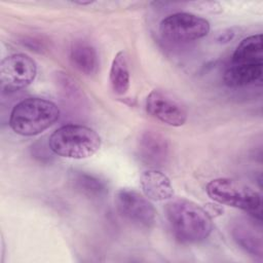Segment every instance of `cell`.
<instances>
[{
    "mask_svg": "<svg viewBox=\"0 0 263 263\" xmlns=\"http://www.w3.org/2000/svg\"><path fill=\"white\" fill-rule=\"evenodd\" d=\"M109 82L112 91L115 95H125L130 84V74L128 59L125 51H118L111 64L109 73Z\"/></svg>",
    "mask_w": 263,
    "mask_h": 263,
    "instance_id": "4fadbf2b",
    "label": "cell"
},
{
    "mask_svg": "<svg viewBox=\"0 0 263 263\" xmlns=\"http://www.w3.org/2000/svg\"><path fill=\"white\" fill-rule=\"evenodd\" d=\"M138 152L141 160L150 168L161 167L170 157L168 140L158 130L146 129L139 137Z\"/></svg>",
    "mask_w": 263,
    "mask_h": 263,
    "instance_id": "9c48e42d",
    "label": "cell"
},
{
    "mask_svg": "<svg viewBox=\"0 0 263 263\" xmlns=\"http://www.w3.org/2000/svg\"><path fill=\"white\" fill-rule=\"evenodd\" d=\"M165 216L173 235L181 243H199L212 233L211 216L192 200L171 198L165 204Z\"/></svg>",
    "mask_w": 263,
    "mask_h": 263,
    "instance_id": "6da1fadb",
    "label": "cell"
},
{
    "mask_svg": "<svg viewBox=\"0 0 263 263\" xmlns=\"http://www.w3.org/2000/svg\"><path fill=\"white\" fill-rule=\"evenodd\" d=\"M205 191L214 201L249 214L255 215L261 209V195L252 187L232 179H214L206 184Z\"/></svg>",
    "mask_w": 263,
    "mask_h": 263,
    "instance_id": "277c9868",
    "label": "cell"
},
{
    "mask_svg": "<svg viewBox=\"0 0 263 263\" xmlns=\"http://www.w3.org/2000/svg\"><path fill=\"white\" fill-rule=\"evenodd\" d=\"M37 65L26 53H13L1 61L0 80L3 87L18 90L30 85L36 78Z\"/></svg>",
    "mask_w": 263,
    "mask_h": 263,
    "instance_id": "52a82bcc",
    "label": "cell"
},
{
    "mask_svg": "<svg viewBox=\"0 0 263 263\" xmlns=\"http://www.w3.org/2000/svg\"><path fill=\"white\" fill-rule=\"evenodd\" d=\"M59 117L60 109L53 102L42 98H27L12 108L8 123L16 135L32 137L50 127Z\"/></svg>",
    "mask_w": 263,
    "mask_h": 263,
    "instance_id": "7a4b0ae2",
    "label": "cell"
},
{
    "mask_svg": "<svg viewBox=\"0 0 263 263\" xmlns=\"http://www.w3.org/2000/svg\"><path fill=\"white\" fill-rule=\"evenodd\" d=\"M232 235L237 245L252 254H261V240L256 236L254 229L249 226L238 224L232 230Z\"/></svg>",
    "mask_w": 263,
    "mask_h": 263,
    "instance_id": "2e32d148",
    "label": "cell"
},
{
    "mask_svg": "<svg viewBox=\"0 0 263 263\" xmlns=\"http://www.w3.org/2000/svg\"><path fill=\"white\" fill-rule=\"evenodd\" d=\"M74 186L78 191L88 197H100L107 191L104 181L91 174L80 172L73 179Z\"/></svg>",
    "mask_w": 263,
    "mask_h": 263,
    "instance_id": "9a60e30c",
    "label": "cell"
},
{
    "mask_svg": "<svg viewBox=\"0 0 263 263\" xmlns=\"http://www.w3.org/2000/svg\"><path fill=\"white\" fill-rule=\"evenodd\" d=\"M210 30V23L205 18L189 12L170 14L159 24L160 35L172 42L195 41L205 37Z\"/></svg>",
    "mask_w": 263,
    "mask_h": 263,
    "instance_id": "5b68a950",
    "label": "cell"
},
{
    "mask_svg": "<svg viewBox=\"0 0 263 263\" xmlns=\"http://www.w3.org/2000/svg\"><path fill=\"white\" fill-rule=\"evenodd\" d=\"M140 186L143 194L154 201L173 198L175 192L170 178L157 168H148L141 174Z\"/></svg>",
    "mask_w": 263,
    "mask_h": 263,
    "instance_id": "30bf717a",
    "label": "cell"
},
{
    "mask_svg": "<svg viewBox=\"0 0 263 263\" xmlns=\"http://www.w3.org/2000/svg\"><path fill=\"white\" fill-rule=\"evenodd\" d=\"M69 59L73 67L86 76H92L99 70L98 52L86 41L79 40L73 42L70 48Z\"/></svg>",
    "mask_w": 263,
    "mask_h": 263,
    "instance_id": "7c38bea8",
    "label": "cell"
},
{
    "mask_svg": "<svg viewBox=\"0 0 263 263\" xmlns=\"http://www.w3.org/2000/svg\"><path fill=\"white\" fill-rule=\"evenodd\" d=\"M146 110L155 119L171 125L182 126L188 118L185 106L167 91L153 89L146 98Z\"/></svg>",
    "mask_w": 263,
    "mask_h": 263,
    "instance_id": "ba28073f",
    "label": "cell"
},
{
    "mask_svg": "<svg viewBox=\"0 0 263 263\" xmlns=\"http://www.w3.org/2000/svg\"><path fill=\"white\" fill-rule=\"evenodd\" d=\"M114 204L121 217L138 227L150 228L155 223L156 211L150 199L135 189H118Z\"/></svg>",
    "mask_w": 263,
    "mask_h": 263,
    "instance_id": "8992f818",
    "label": "cell"
},
{
    "mask_svg": "<svg viewBox=\"0 0 263 263\" xmlns=\"http://www.w3.org/2000/svg\"><path fill=\"white\" fill-rule=\"evenodd\" d=\"M263 63H230L223 74V81L229 87H242L262 78Z\"/></svg>",
    "mask_w": 263,
    "mask_h": 263,
    "instance_id": "8fae6325",
    "label": "cell"
},
{
    "mask_svg": "<svg viewBox=\"0 0 263 263\" xmlns=\"http://www.w3.org/2000/svg\"><path fill=\"white\" fill-rule=\"evenodd\" d=\"M74 3H76V4H79V5H86V4H91L92 3V1H87V2H83V1H76V2H74Z\"/></svg>",
    "mask_w": 263,
    "mask_h": 263,
    "instance_id": "e0dca14e",
    "label": "cell"
},
{
    "mask_svg": "<svg viewBox=\"0 0 263 263\" xmlns=\"http://www.w3.org/2000/svg\"><path fill=\"white\" fill-rule=\"evenodd\" d=\"M230 63H263L262 35H252L242 39L236 46Z\"/></svg>",
    "mask_w": 263,
    "mask_h": 263,
    "instance_id": "5bb4252c",
    "label": "cell"
},
{
    "mask_svg": "<svg viewBox=\"0 0 263 263\" xmlns=\"http://www.w3.org/2000/svg\"><path fill=\"white\" fill-rule=\"evenodd\" d=\"M101 146V136L95 129L80 124L63 125L54 130L48 140V147L54 154L72 159L88 158L95 155Z\"/></svg>",
    "mask_w": 263,
    "mask_h": 263,
    "instance_id": "3957f363",
    "label": "cell"
}]
</instances>
